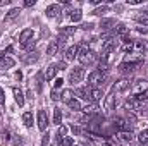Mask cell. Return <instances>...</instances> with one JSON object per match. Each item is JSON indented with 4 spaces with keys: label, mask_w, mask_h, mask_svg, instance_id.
Here are the masks:
<instances>
[{
    "label": "cell",
    "mask_w": 148,
    "mask_h": 146,
    "mask_svg": "<svg viewBox=\"0 0 148 146\" xmlns=\"http://www.w3.org/2000/svg\"><path fill=\"white\" fill-rule=\"evenodd\" d=\"M134 67H136V64H133V62H122V64L117 67V71L121 74H133Z\"/></svg>",
    "instance_id": "cell-7"
},
{
    "label": "cell",
    "mask_w": 148,
    "mask_h": 146,
    "mask_svg": "<svg viewBox=\"0 0 148 146\" xmlns=\"http://www.w3.org/2000/svg\"><path fill=\"white\" fill-rule=\"evenodd\" d=\"M76 33V28L74 26H66V28H60V35L64 38H67V36H71V35H74Z\"/></svg>",
    "instance_id": "cell-23"
},
{
    "label": "cell",
    "mask_w": 148,
    "mask_h": 146,
    "mask_svg": "<svg viewBox=\"0 0 148 146\" xmlns=\"http://www.w3.org/2000/svg\"><path fill=\"white\" fill-rule=\"evenodd\" d=\"M117 138H119V141H122L124 145H129V143L133 141V138H134V136H133V132H131V131H121Z\"/></svg>",
    "instance_id": "cell-10"
},
{
    "label": "cell",
    "mask_w": 148,
    "mask_h": 146,
    "mask_svg": "<svg viewBox=\"0 0 148 146\" xmlns=\"http://www.w3.org/2000/svg\"><path fill=\"white\" fill-rule=\"evenodd\" d=\"M29 40H33V29H31V28H26V29L21 31V35H19V41L24 45V43H28Z\"/></svg>",
    "instance_id": "cell-8"
},
{
    "label": "cell",
    "mask_w": 148,
    "mask_h": 146,
    "mask_svg": "<svg viewBox=\"0 0 148 146\" xmlns=\"http://www.w3.org/2000/svg\"><path fill=\"white\" fill-rule=\"evenodd\" d=\"M77 146H90V145H86V143H79Z\"/></svg>",
    "instance_id": "cell-51"
},
{
    "label": "cell",
    "mask_w": 148,
    "mask_h": 146,
    "mask_svg": "<svg viewBox=\"0 0 148 146\" xmlns=\"http://www.w3.org/2000/svg\"><path fill=\"white\" fill-rule=\"evenodd\" d=\"M14 59H10V57H3L2 60H0V69H10V67H14Z\"/></svg>",
    "instance_id": "cell-17"
},
{
    "label": "cell",
    "mask_w": 148,
    "mask_h": 146,
    "mask_svg": "<svg viewBox=\"0 0 148 146\" xmlns=\"http://www.w3.org/2000/svg\"><path fill=\"white\" fill-rule=\"evenodd\" d=\"M57 69H60V71L66 69V62H59V64H57Z\"/></svg>",
    "instance_id": "cell-45"
},
{
    "label": "cell",
    "mask_w": 148,
    "mask_h": 146,
    "mask_svg": "<svg viewBox=\"0 0 148 146\" xmlns=\"http://www.w3.org/2000/svg\"><path fill=\"white\" fill-rule=\"evenodd\" d=\"M19 14H21V10H19V9H10V10L7 12V16L3 17V23H10V21H14Z\"/></svg>",
    "instance_id": "cell-15"
},
{
    "label": "cell",
    "mask_w": 148,
    "mask_h": 146,
    "mask_svg": "<svg viewBox=\"0 0 148 146\" xmlns=\"http://www.w3.org/2000/svg\"><path fill=\"white\" fill-rule=\"evenodd\" d=\"M140 14H141V16H138V17H136L138 21H147V19H148V10H143V12H140Z\"/></svg>",
    "instance_id": "cell-37"
},
{
    "label": "cell",
    "mask_w": 148,
    "mask_h": 146,
    "mask_svg": "<svg viewBox=\"0 0 148 146\" xmlns=\"http://www.w3.org/2000/svg\"><path fill=\"white\" fill-rule=\"evenodd\" d=\"M91 3L93 5H98V3H102V0H91Z\"/></svg>",
    "instance_id": "cell-48"
},
{
    "label": "cell",
    "mask_w": 148,
    "mask_h": 146,
    "mask_svg": "<svg viewBox=\"0 0 148 146\" xmlns=\"http://www.w3.org/2000/svg\"><path fill=\"white\" fill-rule=\"evenodd\" d=\"M9 3V0H0V5H7Z\"/></svg>",
    "instance_id": "cell-49"
},
{
    "label": "cell",
    "mask_w": 148,
    "mask_h": 146,
    "mask_svg": "<svg viewBox=\"0 0 148 146\" xmlns=\"http://www.w3.org/2000/svg\"><path fill=\"white\" fill-rule=\"evenodd\" d=\"M60 98H62L66 103H67V102H71V100H73V91H71V89H66V91L62 93V96H60Z\"/></svg>",
    "instance_id": "cell-33"
},
{
    "label": "cell",
    "mask_w": 148,
    "mask_h": 146,
    "mask_svg": "<svg viewBox=\"0 0 148 146\" xmlns=\"http://www.w3.org/2000/svg\"><path fill=\"white\" fill-rule=\"evenodd\" d=\"M35 45H36V40H29L28 43H24V45H23V48H24V50H28V52H33Z\"/></svg>",
    "instance_id": "cell-32"
},
{
    "label": "cell",
    "mask_w": 148,
    "mask_h": 146,
    "mask_svg": "<svg viewBox=\"0 0 148 146\" xmlns=\"http://www.w3.org/2000/svg\"><path fill=\"white\" fill-rule=\"evenodd\" d=\"M95 59H97V53H95L93 50H88V48H81L79 53H77V60H79L83 65H90V64H93Z\"/></svg>",
    "instance_id": "cell-1"
},
{
    "label": "cell",
    "mask_w": 148,
    "mask_h": 146,
    "mask_svg": "<svg viewBox=\"0 0 148 146\" xmlns=\"http://www.w3.org/2000/svg\"><path fill=\"white\" fill-rule=\"evenodd\" d=\"M53 124H55V126H60V124H62V112H60L59 107L53 108Z\"/></svg>",
    "instance_id": "cell-19"
},
{
    "label": "cell",
    "mask_w": 148,
    "mask_h": 146,
    "mask_svg": "<svg viewBox=\"0 0 148 146\" xmlns=\"http://www.w3.org/2000/svg\"><path fill=\"white\" fill-rule=\"evenodd\" d=\"M83 77H84V69L83 67H74L71 69V72H69V81L73 83V84H77V83H81L83 81Z\"/></svg>",
    "instance_id": "cell-2"
},
{
    "label": "cell",
    "mask_w": 148,
    "mask_h": 146,
    "mask_svg": "<svg viewBox=\"0 0 148 146\" xmlns=\"http://www.w3.org/2000/svg\"><path fill=\"white\" fill-rule=\"evenodd\" d=\"M38 59H40V53L38 52H28L24 57H23V60L26 62V64H35V62H38Z\"/></svg>",
    "instance_id": "cell-13"
},
{
    "label": "cell",
    "mask_w": 148,
    "mask_h": 146,
    "mask_svg": "<svg viewBox=\"0 0 148 146\" xmlns=\"http://www.w3.org/2000/svg\"><path fill=\"white\" fill-rule=\"evenodd\" d=\"M127 33V28H126V24H117L115 28H114V35H117V36H124Z\"/></svg>",
    "instance_id": "cell-20"
},
{
    "label": "cell",
    "mask_w": 148,
    "mask_h": 146,
    "mask_svg": "<svg viewBox=\"0 0 148 146\" xmlns=\"http://www.w3.org/2000/svg\"><path fill=\"white\" fill-rule=\"evenodd\" d=\"M50 96H52V100L53 102H57L60 96H59V89H52V93H50Z\"/></svg>",
    "instance_id": "cell-39"
},
{
    "label": "cell",
    "mask_w": 148,
    "mask_h": 146,
    "mask_svg": "<svg viewBox=\"0 0 148 146\" xmlns=\"http://www.w3.org/2000/svg\"><path fill=\"white\" fill-rule=\"evenodd\" d=\"M98 26H100V29H102V31H109V29H112V28L115 26V21L110 19V17H105V19H102V21H100V24H98Z\"/></svg>",
    "instance_id": "cell-11"
},
{
    "label": "cell",
    "mask_w": 148,
    "mask_h": 146,
    "mask_svg": "<svg viewBox=\"0 0 148 146\" xmlns=\"http://www.w3.org/2000/svg\"><path fill=\"white\" fill-rule=\"evenodd\" d=\"M131 88V81L129 79H121V81H117L115 83V86L112 88V91L115 93V91H126V89H129Z\"/></svg>",
    "instance_id": "cell-5"
},
{
    "label": "cell",
    "mask_w": 148,
    "mask_h": 146,
    "mask_svg": "<svg viewBox=\"0 0 148 146\" xmlns=\"http://www.w3.org/2000/svg\"><path fill=\"white\" fill-rule=\"evenodd\" d=\"M107 10H109V7H107V5H102V7H98V9L93 10V16H102V14H105Z\"/></svg>",
    "instance_id": "cell-34"
},
{
    "label": "cell",
    "mask_w": 148,
    "mask_h": 146,
    "mask_svg": "<svg viewBox=\"0 0 148 146\" xmlns=\"http://www.w3.org/2000/svg\"><path fill=\"white\" fill-rule=\"evenodd\" d=\"M57 65H50L48 69H47V72H45V77H47V81H50V79H53L55 77V74H57Z\"/></svg>",
    "instance_id": "cell-24"
},
{
    "label": "cell",
    "mask_w": 148,
    "mask_h": 146,
    "mask_svg": "<svg viewBox=\"0 0 148 146\" xmlns=\"http://www.w3.org/2000/svg\"><path fill=\"white\" fill-rule=\"evenodd\" d=\"M48 138H50V136H48V132H47V134L43 136V139H41V145H43V146L48 145Z\"/></svg>",
    "instance_id": "cell-40"
},
{
    "label": "cell",
    "mask_w": 148,
    "mask_h": 146,
    "mask_svg": "<svg viewBox=\"0 0 148 146\" xmlns=\"http://www.w3.org/2000/svg\"><path fill=\"white\" fill-rule=\"evenodd\" d=\"M77 53H79V46H77V45L69 46V48L66 50V60H74V59L77 57Z\"/></svg>",
    "instance_id": "cell-14"
},
{
    "label": "cell",
    "mask_w": 148,
    "mask_h": 146,
    "mask_svg": "<svg viewBox=\"0 0 148 146\" xmlns=\"http://www.w3.org/2000/svg\"><path fill=\"white\" fill-rule=\"evenodd\" d=\"M23 120H24V124H26L28 127H31V126H33V113H31V112H24V113H23Z\"/></svg>",
    "instance_id": "cell-25"
},
{
    "label": "cell",
    "mask_w": 148,
    "mask_h": 146,
    "mask_svg": "<svg viewBox=\"0 0 148 146\" xmlns=\"http://www.w3.org/2000/svg\"><path fill=\"white\" fill-rule=\"evenodd\" d=\"M102 146H112V145L109 143V141H103V143H102Z\"/></svg>",
    "instance_id": "cell-50"
},
{
    "label": "cell",
    "mask_w": 148,
    "mask_h": 146,
    "mask_svg": "<svg viewBox=\"0 0 148 146\" xmlns=\"http://www.w3.org/2000/svg\"><path fill=\"white\" fill-rule=\"evenodd\" d=\"M0 136H2V141H9V132H7V131H5V132H2Z\"/></svg>",
    "instance_id": "cell-42"
},
{
    "label": "cell",
    "mask_w": 148,
    "mask_h": 146,
    "mask_svg": "<svg viewBox=\"0 0 148 146\" xmlns=\"http://www.w3.org/2000/svg\"><path fill=\"white\" fill-rule=\"evenodd\" d=\"M134 48H136V50H140V52H145L147 43H145V41H134Z\"/></svg>",
    "instance_id": "cell-35"
},
{
    "label": "cell",
    "mask_w": 148,
    "mask_h": 146,
    "mask_svg": "<svg viewBox=\"0 0 148 146\" xmlns=\"http://www.w3.org/2000/svg\"><path fill=\"white\" fill-rule=\"evenodd\" d=\"M127 3H129V5H136V3H140V2H138V0H127Z\"/></svg>",
    "instance_id": "cell-47"
},
{
    "label": "cell",
    "mask_w": 148,
    "mask_h": 146,
    "mask_svg": "<svg viewBox=\"0 0 148 146\" xmlns=\"http://www.w3.org/2000/svg\"><path fill=\"white\" fill-rule=\"evenodd\" d=\"M62 84H64L62 77H57V79H55V83H53V89H59V88H60Z\"/></svg>",
    "instance_id": "cell-36"
},
{
    "label": "cell",
    "mask_w": 148,
    "mask_h": 146,
    "mask_svg": "<svg viewBox=\"0 0 148 146\" xmlns=\"http://www.w3.org/2000/svg\"><path fill=\"white\" fill-rule=\"evenodd\" d=\"M103 79H105V74H102L100 71H93V72H90V76H88V84L97 86V84H100Z\"/></svg>",
    "instance_id": "cell-4"
},
{
    "label": "cell",
    "mask_w": 148,
    "mask_h": 146,
    "mask_svg": "<svg viewBox=\"0 0 148 146\" xmlns=\"http://www.w3.org/2000/svg\"><path fill=\"white\" fill-rule=\"evenodd\" d=\"M114 107H115V93L112 91L110 95H107V98H105V108L114 110Z\"/></svg>",
    "instance_id": "cell-16"
},
{
    "label": "cell",
    "mask_w": 148,
    "mask_h": 146,
    "mask_svg": "<svg viewBox=\"0 0 148 146\" xmlns=\"http://www.w3.org/2000/svg\"><path fill=\"white\" fill-rule=\"evenodd\" d=\"M47 127H48V115L45 110H38V129L45 132Z\"/></svg>",
    "instance_id": "cell-3"
},
{
    "label": "cell",
    "mask_w": 148,
    "mask_h": 146,
    "mask_svg": "<svg viewBox=\"0 0 148 146\" xmlns=\"http://www.w3.org/2000/svg\"><path fill=\"white\" fill-rule=\"evenodd\" d=\"M24 5H26V7H31V5H35V0H26Z\"/></svg>",
    "instance_id": "cell-44"
},
{
    "label": "cell",
    "mask_w": 148,
    "mask_h": 146,
    "mask_svg": "<svg viewBox=\"0 0 148 146\" xmlns=\"http://www.w3.org/2000/svg\"><path fill=\"white\" fill-rule=\"evenodd\" d=\"M83 112H84V113H86V115H91V113H95V112H97V105H95V103H93V105H84V107H83Z\"/></svg>",
    "instance_id": "cell-29"
},
{
    "label": "cell",
    "mask_w": 148,
    "mask_h": 146,
    "mask_svg": "<svg viewBox=\"0 0 148 146\" xmlns=\"http://www.w3.org/2000/svg\"><path fill=\"white\" fill-rule=\"evenodd\" d=\"M59 52V43L57 41H50V45H48V48H47V55H55Z\"/></svg>",
    "instance_id": "cell-21"
},
{
    "label": "cell",
    "mask_w": 148,
    "mask_h": 146,
    "mask_svg": "<svg viewBox=\"0 0 148 146\" xmlns=\"http://www.w3.org/2000/svg\"><path fill=\"white\" fill-rule=\"evenodd\" d=\"M5 103V95H3V89H0V105Z\"/></svg>",
    "instance_id": "cell-41"
},
{
    "label": "cell",
    "mask_w": 148,
    "mask_h": 146,
    "mask_svg": "<svg viewBox=\"0 0 148 146\" xmlns=\"http://www.w3.org/2000/svg\"><path fill=\"white\" fill-rule=\"evenodd\" d=\"M12 93H14V100H16V103H17L19 107H24V95H23V91L16 86V88H12Z\"/></svg>",
    "instance_id": "cell-9"
},
{
    "label": "cell",
    "mask_w": 148,
    "mask_h": 146,
    "mask_svg": "<svg viewBox=\"0 0 148 146\" xmlns=\"http://www.w3.org/2000/svg\"><path fill=\"white\" fill-rule=\"evenodd\" d=\"M76 95L83 100H90V88H79L76 89Z\"/></svg>",
    "instance_id": "cell-22"
},
{
    "label": "cell",
    "mask_w": 148,
    "mask_h": 146,
    "mask_svg": "<svg viewBox=\"0 0 148 146\" xmlns=\"http://www.w3.org/2000/svg\"><path fill=\"white\" fill-rule=\"evenodd\" d=\"M81 29H84V31L93 29V23H84V24H81Z\"/></svg>",
    "instance_id": "cell-38"
},
{
    "label": "cell",
    "mask_w": 148,
    "mask_h": 146,
    "mask_svg": "<svg viewBox=\"0 0 148 146\" xmlns=\"http://www.w3.org/2000/svg\"><path fill=\"white\" fill-rule=\"evenodd\" d=\"M133 98H134L136 102H141V103H143V102H148V89L147 91H141V93H136Z\"/></svg>",
    "instance_id": "cell-26"
},
{
    "label": "cell",
    "mask_w": 148,
    "mask_h": 146,
    "mask_svg": "<svg viewBox=\"0 0 148 146\" xmlns=\"http://www.w3.org/2000/svg\"><path fill=\"white\" fill-rule=\"evenodd\" d=\"M69 17H71V21H73V23H79V21H81V17H83V14H81V10H79V9H76V10L71 12V16H69Z\"/></svg>",
    "instance_id": "cell-27"
},
{
    "label": "cell",
    "mask_w": 148,
    "mask_h": 146,
    "mask_svg": "<svg viewBox=\"0 0 148 146\" xmlns=\"http://www.w3.org/2000/svg\"><path fill=\"white\" fill-rule=\"evenodd\" d=\"M43 77H45V74L43 72H38L36 77H35V84H36V91L38 93H41V89H43Z\"/></svg>",
    "instance_id": "cell-18"
},
{
    "label": "cell",
    "mask_w": 148,
    "mask_h": 146,
    "mask_svg": "<svg viewBox=\"0 0 148 146\" xmlns=\"http://www.w3.org/2000/svg\"><path fill=\"white\" fill-rule=\"evenodd\" d=\"M66 134H67V127H66V126H59V129H57V138H59V139H64Z\"/></svg>",
    "instance_id": "cell-31"
},
{
    "label": "cell",
    "mask_w": 148,
    "mask_h": 146,
    "mask_svg": "<svg viewBox=\"0 0 148 146\" xmlns=\"http://www.w3.org/2000/svg\"><path fill=\"white\" fill-rule=\"evenodd\" d=\"M102 96H103L102 88H91V89H90V102L97 103V102H100V100H102Z\"/></svg>",
    "instance_id": "cell-6"
},
{
    "label": "cell",
    "mask_w": 148,
    "mask_h": 146,
    "mask_svg": "<svg viewBox=\"0 0 148 146\" xmlns=\"http://www.w3.org/2000/svg\"><path fill=\"white\" fill-rule=\"evenodd\" d=\"M45 14H47L48 17H57V16L60 14V5H57V3L48 5V7H47V10H45Z\"/></svg>",
    "instance_id": "cell-12"
},
{
    "label": "cell",
    "mask_w": 148,
    "mask_h": 146,
    "mask_svg": "<svg viewBox=\"0 0 148 146\" xmlns=\"http://www.w3.org/2000/svg\"><path fill=\"white\" fill-rule=\"evenodd\" d=\"M14 146H23V141H21V138H16V139H14Z\"/></svg>",
    "instance_id": "cell-43"
},
{
    "label": "cell",
    "mask_w": 148,
    "mask_h": 146,
    "mask_svg": "<svg viewBox=\"0 0 148 146\" xmlns=\"http://www.w3.org/2000/svg\"><path fill=\"white\" fill-rule=\"evenodd\" d=\"M138 141H140V145H148V132L147 131H141L140 132V136H138Z\"/></svg>",
    "instance_id": "cell-30"
},
{
    "label": "cell",
    "mask_w": 148,
    "mask_h": 146,
    "mask_svg": "<svg viewBox=\"0 0 148 146\" xmlns=\"http://www.w3.org/2000/svg\"><path fill=\"white\" fill-rule=\"evenodd\" d=\"M67 107H69L71 110H74V112H76V110H81V103H79V100L73 98L71 102H67Z\"/></svg>",
    "instance_id": "cell-28"
},
{
    "label": "cell",
    "mask_w": 148,
    "mask_h": 146,
    "mask_svg": "<svg viewBox=\"0 0 148 146\" xmlns=\"http://www.w3.org/2000/svg\"><path fill=\"white\" fill-rule=\"evenodd\" d=\"M16 79H17V81H21V79H23V72H21V71H17V72H16Z\"/></svg>",
    "instance_id": "cell-46"
}]
</instances>
